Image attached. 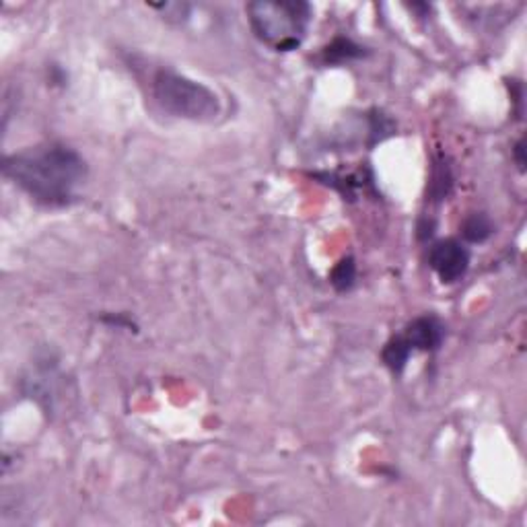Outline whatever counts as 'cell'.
<instances>
[{"mask_svg":"<svg viewBox=\"0 0 527 527\" xmlns=\"http://www.w3.org/2000/svg\"><path fill=\"white\" fill-rule=\"evenodd\" d=\"M3 171L19 190L48 208L72 204L89 176L83 155L60 142L40 144L9 155Z\"/></svg>","mask_w":527,"mask_h":527,"instance_id":"obj_1","label":"cell"},{"mask_svg":"<svg viewBox=\"0 0 527 527\" xmlns=\"http://www.w3.org/2000/svg\"><path fill=\"white\" fill-rule=\"evenodd\" d=\"M245 13L256 38L277 52L297 50L313 17L312 5L303 0H258Z\"/></svg>","mask_w":527,"mask_h":527,"instance_id":"obj_2","label":"cell"},{"mask_svg":"<svg viewBox=\"0 0 527 527\" xmlns=\"http://www.w3.org/2000/svg\"><path fill=\"white\" fill-rule=\"evenodd\" d=\"M150 93H153L155 104L173 118L214 122L223 112L221 99L213 89L169 68L155 72L150 81Z\"/></svg>","mask_w":527,"mask_h":527,"instance_id":"obj_3","label":"cell"},{"mask_svg":"<svg viewBox=\"0 0 527 527\" xmlns=\"http://www.w3.org/2000/svg\"><path fill=\"white\" fill-rule=\"evenodd\" d=\"M470 250L458 240H439L429 251V264L443 285L461 280L470 268Z\"/></svg>","mask_w":527,"mask_h":527,"instance_id":"obj_4","label":"cell"},{"mask_svg":"<svg viewBox=\"0 0 527 527\" xmlns=\"http://www.w3.org/2000/svg\"><path fill=\"white\" fill-rule=\"evenodd\" d=\"M445 323L435 315H421L413 320L404 330V341L410 344L413 350L435 352L441 349L445 341Z\"/></svg>","mask_w":527,"mask_h":527,"instance_id":"obj_5","label":"cell"},{"mask_svg":"<svg viewBox=\"0 0 527 527\" xmlns=\"http://www.w3.org/2000/svg\"><path fill=\"white\" fill-rule=\"evenodd\" d=\"M413 352L414 350L410 349V344L404 341V336L400 334V336H394L392 341L384 346V350H381V359H384V363L389 371L400 375L404 369H406V363Z\"/></svg>","mask_w":527,"mask_h":527,"instance_id":"obj_6","label":"cell"},{"mask_svg":"<svg viewBox=\"0 0 527 527\" xmlns=\"http://www.w3.org/2000/svg\"><path fill=\"white\" fill-rule=\"evenodd\" d=\"M495 233V225L490 216L485 213L468 214L461 223V237L468 243H485L490 235Z\"/></svg>","mask_w":527,"mask_h":527,"instance_id":"obj_7","label":"cell"},{"mask_svg":"<svg viewBox=\"0 0 527 527\" xmlns=\"http://www.w3.org/2000/svg\"><path fill=\"white\" fill-rule=\"evenodd\" d=\"M355 280H357V264H355V258H350V256L342 258L330 272V283L338 293L350 291V288L355 286Z\"/></svg>","mask_w":527,"mask_h":527,"instance_id":"obj_8","label":"cell"},{"mask_svg":"<svg viewBox=\"0 0 527 527\" xmlns=\"http://www.w3.org/2000/svg\"><path fill=\"white\" fill-rule=\"evenodd\" d=\"M360 56H363V48L344 38L336 40L326 48L328 62H344V60H352V58H360Z\"/></svg>","mask_w":527,"mask_h":527,"instance_id":"obj_9","label":"cell"},{"mask_svg":"<svg viewBox=\"0 0 527 527\" xmlns=\"http://www.w3.org/2000/svg\"><path fill=\"white\" fill-rule=\"evenodd\" d=\"M515 155H517L519 168L523 169V141H519V142H517V147H515Z\"/></svg>","mask_w":527,"mask_h":527,"instance_id":"obj_10","label":"cell"}]
</instances>
